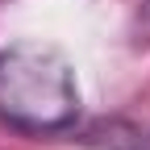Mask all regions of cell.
Wrapping results in <instances>:
<instances>
[{
    "mask_svg": "<svg viewBox=\"0 0 150 150\" xmlns=\"http://www.w3.org/2000/svg\"><path fill=\"white\" fill-rule=\"evenodd\" d=\"M83 96L67 54L33 42L0 46V125L21 138H59L79 125Z\"/></svg>",
    "mask_w": 150,
    "mask_h": 150,
    "instance_id": "6da1fadb",
    "label": "cell"
},
{
    "mask_svg": "<svg viewBox=\"0 0 150 150\" xmlns=\"http://www.w3.org/2000/svg\"><path fill=\"white\" fill-rule=\"evenodd\" d=\"M71 142L83 150H150V129L129 117H96L71 129Z\"/></svg>",
    "mask_w": 150,
    "mask_h": 150,
    "instance_id": "7a4b0ae2",
    "label": "cell"
},
{
    "mask_svg": "<svg viewBox=\"0 0 150 150\" xmlns=\"http://www.w3.org/2000/svg\"><path fill=\"white\" fill-rule=\"evenodd\" d=\"M138 46H150V0L138 4Z\"/></svg>",
    "mask_w": 150,
    "mask_h": 150,
    "instance_id": "3957f363",
    "label": "cell"
}]
</instances>
